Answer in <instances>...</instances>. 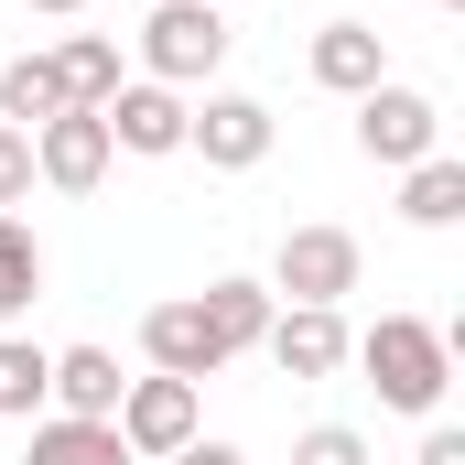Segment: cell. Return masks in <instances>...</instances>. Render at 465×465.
I'll list each match as a JSON object with an SVG mask.
<instances>
[{
    "instance_id": "cell-1",
    "label": "cell",
    "mask_w": 465,
    "mask_h": 465,
    "mask_svg": "<svg viewBox=\"0 0 465 465\" xmlns=\"http://www.w3.org/2000/svg\"><path fill=\"white\" fill-rule=\"evenodd\" d=\"M271 282H206V292H173V303H152L141 314V357L163 368V379H217L228 357H249L260 336H271Z\"/></svg>"
},
{
    "instance_id": "cell-2",
    "label": "cell",
    "mask_w": 465,
    "mask_h": 465,
    "mask_svg": "<svg viewBox=\"0 0 465 465\" xmlns=\"http://www.w3.org/2000/svg\"><path fill=\"white\" fill-rule=\"evenodd\" d=\"M347 357L368 368V390H379L390 411H411V422H433L444 390H455V336L422 325V314H379L368 336H347Z\"/></svg>"
},
{
    "instance_id": "cell-3",
    "label": "cell",
    "mask_w": 465,
    "mask_h": 465,
    "mask_svg": "<svg viewBox=\"0 0 465 465\" xmlns=\"http://www.w3.org/2000/svg\"><path fill=\"white\" fill-rule=\"evenodd\" d=\"M217 65H228V11L217 0H152V22H141V76L152 87H217Z\"/></svg>"
},
{
    "instance_id": "cell-4",
    "label": "cell",
    "mask_w": 465,
    "mask_h": 465,
    "mask_svg": "<svg viewBox=\"0 0 465 465\" xmlns=\"http://www.w3.org/2000/svg\"><path fill=\"white\" fill-rule=\"evenodd\" d=\"M109 433L130 444V465H173L184 444H195V433H206V390H195V379H163V368H152V379H130V390H119Z\"/></svg>"
},
{
    "instance_id": "cell-5",
    "label": "cell",
    "mask_w": 465,
    "mask_h": 465,
    "mask_svg": "<svg viewBox=\"0 0 465 465\" xmlns=\"http://www.w3.org/2000/svg\"><path fill=\"white\" fill-rule=\"evenodd\" d=\"M184 152L206 173H260L271 163V109L249 87H206V98H184Z\"/></svg>"
},
{
    "instance_id": "cell-6",
    "label": "cell",
    "mask_w": 465,
    "mask_h": 465,
    "mask_svg": "<svg viewBox=\"0 0 465 465\" xmlns=\"http://www.w3.org/2000/svg\"><path fill=\"white\" fill-rule=\"evenodd\" d=\"M357 271H368V249L347 228H282V249H271V303H347Z\"/></svg>"
},
{
    "instance_id": "cell-7",
    "label": "cell",
    "mask_w": 465,
    "mask_h": 465,
    "mask_svg": "<svg viewBox=\"0 0 465 465\" xmlns=\"http://www.w3.org/2000/svg\"><path fill=\"white\" fill-rule=\"evenodd\" d=\"M357 152H368V163H390V173H411L422 152H444V109H433L422 87L379 76V87L357 98Z\"/></svg>"
},
{
    "instance_id": "cell-8",
    "label": "cell",
    "mask_w": 465,
    "mask_h": 465,
    "mask_svg": "<svg viewBox=\"0 0 465 465\" xmlns=\"http://www.w3.org/2000/svg\"><path fill=\"white\" fill-rule=\"evenodd\" d=\"M98 130H109V152H141V163H173L184 152V87H152V76H119L109 109H98Z\"/></svg>"
},
{
    "instance_id": "cell-9",
    "label": "cell",
    "mask_w": 465,
    "mask_h": 465,
    "mask_svg": "<svg viewBox=\"0 0 465 465\" xmlns=\"http://www.w3.org/2000/svg\"><path fill=\"white\" fill-rule=\"evenodd\" d=\"M109 130H98V109H65L33 130V184H54V195H98L109 184Z\"/></svg>"
},
{
    "instance_id": "cell-10",
    "label": "cell",
    "mask_w": 465,
    "mask_h": 465,
    "mask_svg": "<svg viewBox=\"0 0 465 465\" xmlns=\"http://www.w3.org/2000/svg\"><path fill=\"white\" fill-rule=\"evenodd\" d=\"M260 357L282 379H336L347 368V303H282L271 336H260Z\"/></svg>"
},
{
    "instance_id": "cell-11",
    "label": "cell",
    "mask_w": 465,
    "mask_h": 465,
    "mask_svg": "<svg viewBox=\"0 0 465 465\" xmlns=\"http://www.w3.org/2000/svg\"><path fill=\"white\" fill-rule=\"evenodd\" d=\"M303 65H314V87H325V98H368V87L390 76V33H379V22H325Z\"/></svg>"
},
{
    "instance_id": "cell-12",
    "label": "cell",
    "mask_w": 465,
    "mask_h": 465,
    "mask_svg": "<svg viewBox=\"0 0 465 465\" xmlns=\"http://www.w3.org/2000/svg\"><path fill=\"white\" fill-rule=\"evenodd\" d=\"M119 357L109 347H54V368H44V411H65V422H109L119 411Z\"/></svg>"
},
{
    "instance_id": "cell-13",
    "label": "cell",
    "mask_w": 465,
    "mask_h": 465,
    "mask_svg": "<svg viewBox=\"0 0 465 465\" xmlns=\"http://www.w3.org/2000/svg\"><path fill=\"white\" fill-rule=\"evenodd\" d=\"M44 65H54L65 109H109V87H119V44H109V33H65Z\"/></svg>"
},
{
    "instance_id": "cell-14",
    "label": "cell",
    "mask_w": 465,
    "mask_h": 465,
    "mask_svg": "<svg viewBox=\"0 0 465 465\" xmlns=\"http://www.w3.org/2000/svg\"><path fill=\"white\" fill-rule=\"evenodd\" d=\"M401 217H411V228H455L465 217V163L455 152H422V163L401 173Z\"/></svg>"
},
{
    "instance_id": "cell-15",
    "label": "cell",
    "mask_w": 465,
    "mask_h": 465,
    "mask_svg": "<svg viewBox=\"0 0 465 465\" xmlns=\"http://www.w3.org/2000/svg\"><path fill=\"white\" fill-rule=\"evenodd\" d=\"M22 465H130V444H119L109 422H65L54 411V422H33V455Z\"/></svg>"
},
{
    "instance_id": "cell-16",
    "label": "cell",
    "mask_w": 465,
    "mask_h": 465,
    "mask_svg": "<svg viewBox=\"0 0 465 465\" xmlns=\"http://www.w3.org/2000/svg\"><path fill=\"white\" fill-rule=\"evenodd\" d=\"M0 119H11V130L65 119V87H54V65H44V54H11V65H0Z\"/></svg>"
},
{
    "instance_id": "cell-17",
    "label": "cell",
    "mask_w": 465,
    "mask_h": 465,
    "mask_svg": "<svg viewBox=\"0 0 465 465\" xmlns=\"http://www.w3.org/2000/svg\"><path fill=\"white\" fill-rule=\"evenodd\" d=\"M33 292H44V238L22 228V217H0V325H11Z\"/></svg>"
},
{
    "instance_id": "cell-18",
    "label": "cell",
    "mask_w": 465,
    "mask_h": 465,
    "mask_svg": "<svg viewBox=\"0 0 465 465\" xmlns=\"http://www.w3.org/2000/svg\"><path fill=\"white\" fill-rule=\"evenodd\" d=\"M44 368H54L44 347L0 336V422H44Z\"/></svg>"
},
{
    "instance_id": "cell-19",
    "label": "cell",
    "mask_w": 465,
    "mask_h": 465,
    "mask_svg": "<svg viewBox=\"0 0 465 465\" xmlns=\"http://www.w3.org/2000/svg\"><path fill=\"white\" fill-rule=\"evenodd\" d=\"M292 465H368V433H357V422H314V433L292 444Z\"/></svg>"
},
{
    "instance_id": "cell-20",
    "label": "cell",
    "mask_w": 465,
    "mask_h": 465,
    "mask_svg": "<svg viewBox=\"0 0 465 465\" xmlns=\"http://www.w3.org/2000/svg\"><path fill=\"white\" fill-rule=\"evenodd\" d=\"M22 195H33V130H11V119H0V217H11Z\"/></svg>"
},
{
    "instance_id": "cell-21",
    "label": "cell",
    "mask_w": 465,
    "mask_h": 465,
    "mask_svg": "<svg viewBox=\"0 0 465 465\" xmlns=\"http://www.w3.org/2000/svg\"><path fill=\"white\" fill-rule=\"evenodd\" d=\"M422 465H465V433H444V422H433V433H422Z\"/></svg>"
},
{
    "instance_id": "cell-22",
    "label": "cell",
    "mask_w": 465,
    "mask_h": 465,
    "mask_svg": "<svg viewBox=\"0 0 465 465\" xmlns=\"http://www.w3.org/2000/svg\"><path fill=\"white\" fill-rule=\"evenodd\" d=\"M173 465H249V455H238V444H206V433H195V444H184Z\"/></svg>"
},
{
    "instance_id": "cell-23",
    "label": "cell",
    "mask_w": 465,
    "mask_h": 465,
    "mask_svg": "<svg viewBox=\"0 0 465 465\" xmlns=\"http://www.w3.org/2000/svg\"><path fill=\"white\" fill-rule=\"evenodd\" d=\"M33 11H87V0H33Z\"/></svg>"
},
{
    "instance_id": "cell-24",
    "label": "cell",
    "mask_w": 465,
    "mask_h": 465,
    "mask_svg": "<svg viewBox=\"0 0 465 465\" xmlns=\"http://www.w3.org/2000/svg\"><path fill=\"white\" fill-rule=\"evenodd\" d=\"M444 11H455V0H444Z\"/></svg>"
}]
</instances>
